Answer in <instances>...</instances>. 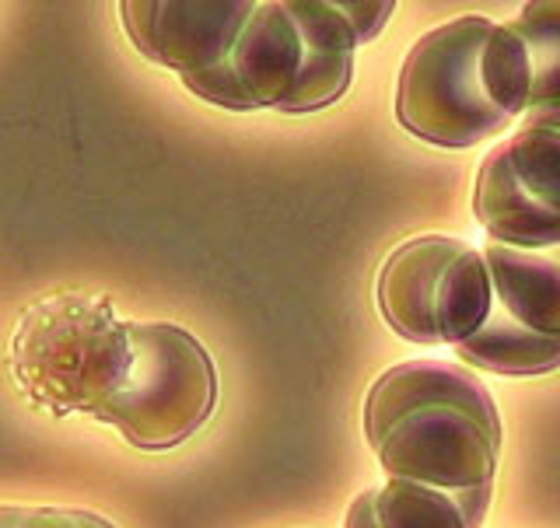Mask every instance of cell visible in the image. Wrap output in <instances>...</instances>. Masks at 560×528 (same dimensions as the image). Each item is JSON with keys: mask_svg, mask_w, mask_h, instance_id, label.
<instances>
[{"mask_svg": "<svg viewBox=\"0 0 560 528\" xmlns=\"http://www.w3.org/2000/svg\"><path fill=\"white\" fill-rule=\"evenodd\" d=\"M364 434L389 477L442 490L494 486L498 407L483 382L459 364L389 367L364 399Z\"/></svg>", "mask_w": 560, "mask_h": 528, "instance_id": "1", "label": "cell"}, {"mask_svg": "<svg viewBox=\"0 0 560 528\" xmlns=\"http://www.w3.org/2000/svg\"><path fill=\"white\" fill-rule=\"evenodd\" d=\"M529 105V63L512 25L466 14L420 35L399 70L396 119L438 148L504 133Z\"/></svg>", "mask_w": 560, "mask_h": 528, "instance_id": "2", "label": "cell"}, {"mask_svg": "<svg viewBox=\"0 0 560 528\" xmlns=\"http://www.w3.org/2000/svg\"><path fill=\"white\" fill-rule=\"evenodd\" d=\"M130 361V322L98 294L60 291L14 326L8 367L14 385L52 416H95L119 389Z\"/></svg>", "mask_w": 560, "mask_h": 528, "instance_id": "3", "label": "cell"}, {"mask_svg": "<svg viewBox=\"0 0 560 528\" xmlns=\"http://www.w3.org/2000/svg\"><path fill=\"white\" fill-rule=\"evenodd\" d=\"M218 407V367L192 332L130 322V361L98 420L140 451H168L197 434Z\"/></svg>", "mask_w": 560, "mask_h": 528, "instance_id": "4", "label": "cell"}, {"mask_svg": "<svg viewBox=\"0 0 560 528\" xmlns=\"http://www.w3.org/2000/svg\"><path fill=\"white\" fill-rule=\"evenodd\" d=\"M378 312L402 340L420 347L463 343L490 315L483 253L459 238L424 235L402 242L378 273Z\"/></svg>", "mask_w": 560, "mask_h": 528, "instance_id": "5", "label": "cell"}, {"mask_svg": "<svg viewBox=\"0 0 560 528\" xmlns=\"http://www.w3.org/2000/svg\"><path fill=\"white\" fill-rule=\"evenodd\" d=\"M472 214L490 242L515 249L560 245V109L529 113L483 157Z\"/></svg>", "mask_w": 560, "mask_h": 528, "instance_id": "6", "label": "cell"}, {"mask_svg": "<svg viewBox=\"0 0 560 528\" xmlns=\"http://www.w3.org/2000/svg\"><path fill=\"white\" fill-rule=\"evenodd\" d=\"M305 70V39L288 4L253 0V11L238 25L232 46L210 74L186 87L203 102L232 113L284 109Z\"/></svg>", "mask_w": 560, "mask_h": 528, "instance_id": "7", "label": "cell"}, {"mask_svg": "<svg viewBox=\"0 0 560 528\" xmlns=\"http://www.w3.org/2000/svg\"><path fill=\"white\" fill-rule=\"evenodd\" d=\"M253 11V0H232V4H144L127 0L119 4L122 28L130 43L158 67L175 70L186 84L210 74L232 46L238 25Z\"/></svg>", "mask_w": 560, "mask_h": 528, "instance_id": "8", "label": "cell"}, {"mask_svg": "<svg viewBox=\"0 0 560 528\" xmlns=\"http://www.w3.org/2000/svg\"><path fill=\"white\" fill-rule=\"evenodd\" d=\"M490 507V486L442 490L389 477L354 497L343 528H480Z\"/></svg>", "mask_w": 560, "mask_h": 528, "instance_id": "9", "label": "cell"}, {"mask_svg": "<svg viewBox=\"0 0 560 528\" xmlns=\"http://www.w3.org/2000/svg\"><path fill=\"white\" fill-rule=\"evenodd\" d=\"M483 262L494 305L539 337L560 340V245L515 249V245L487 242Z\"/></svg>", "mask_w": 560, "mask_h": 528, "instance_id": "10", "label": "cell"}, {"mask_svg": "<svg viewBox=\"0 0 560 528\" xmlns=\"http://www.w3.org/2000/svg\"><path fill=\"white\" fill-rule=\"evenodd\" d=\"M305 39V70L298 78L288 105L280 113L302 116L337 102L354 78V49L361 46L350 32L340 4H288Z\"/></svg>", "mask_w": 560, "mask_h": 528, "instance_id": "11", "label": "cell"}, {"mask_svg": "<svg viewBox=\"0 0 560 528\" xmlns=\"http://www.w3.org/2000/svg\"><path fill=\"white\" fill-rule=\"evenodd\" d=\"M455 354L480 372L494 375H547L560 367V340L539 337V332L515 322L504 308L490 302L483 326L455 343Z\"/></svg>", "mask_w": 560, "mask_h": 528, "instance_id": "12", "label": "cell"}, {"mask_svg": "<svg viewBox=\"0 0 560 528\" xmlns=\"http://www.w3.org/2000/svg\"><path fill=\"white\" fill-rule=\"evenodd\" d=\"M529 63V105L525 113L560 109V4H525L515 22Z\"/></svg>", "mask_w": 560, "mask_h": 528, "instance_id": "13", "label": "cell"}, {"mask_svg": "<svg viewBox=\"0 0 560 528\" xmlns=\"http://www.w3.org/2000/svg\"><path fill=\"white\" fill-rule=\"evenodd\" d=\"M4 528H116L109 518L70 507H0Z\"/></svg>", "mask_w": 560, "mask_h": 528, "instance_id": "14", "label": "cell"}, {"mask_svg": "<svg viewBox=\"0 0 560 528\" xmlns=\"http://www.w3.org/2000/svg\"><path fill=\"white\" fill-rule=\"evenodd\" d=\"M396 4H340V14L347 17L350 32H354L358 43L375 39V35L385 28V22L393 17Z\"/></svg>", "mask_w": 560, "mask_h": 528, "instance_id": "15", "label": "cell"}, {"mask_svg": "<svg viewBox=\"0 0 560 528\" xmlns=\"http://www.w3.org/2000/svg\"><path fill=\"white\" fill-rule=\"evenodd\" d=\"M0 528H4V521H0Z\"/></svg>", "mask_w": 560, "mask_h": 528, "instance_id": "16", "label": "cell"}]
</instances>
